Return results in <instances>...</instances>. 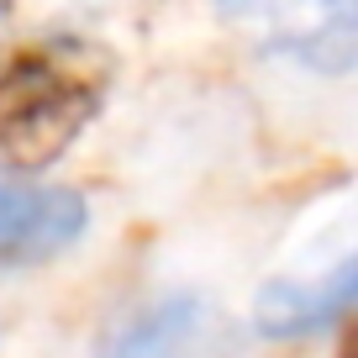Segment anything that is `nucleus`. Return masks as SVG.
I'll use <instances>...</instances> for the list:
<instances>
[{
	"label": "nucleus",
	"mask_w": 358,
	"mask_h": 358,
	"mask_svg": "<svg viewBox=\"0 0 358 358\" xmlns=\"http://www.w3.org/2000/svg\"><path fill=\"white\" fill-rule=\"evenodd\" d=\"M353 301V264H343L332 280L322 285H268L258 295V332L280 337V343H295V337H311L316 327L337 322L343 306Z\"/></svg>",
	"instance_id": "obj_4"
},
{
	"label": "nucleus",
	"mask_w": 358,
	"mask_h": 358,
	"mask_svg": "<svg viewBox=\"0 0 358 358\" xmlns=\"http://www.w3.org/2000/svg\"><path fill=\"white\" fill-rule=\"evenodd\" d=\"M232 332L201 295H158L111 327L101 358H227Z\"/></svg>",
	"instance_id": "obj_2"
},
{
	"label": "nucleus",
	"mask_w": 358,
	"mask_h": 358,
	"mask_svg": "<svg viewBox=\"0 0 358 358\" xmlns=\"http://www.w3.org/2000/svg\"><path fill=\"white\" fill-rule=\"evenodd\" d=\"M101 106V74L58 48L0 58V169H43L79 137Z\"/></svg>",
	"instance_id": "obj_1"
},
{
	"label": "nucleus",
	"mask_w": 358,
	"mask_h": 358,
	"mask_svg": "<svg viewBox=\"0 0 358 358\" xmlns=\"http://www.w3.org/2000/svg\"><path fill=\"white\" fill-rule=\"evenodd\" d=\"M79 232H85V195L64 185L0 179V258L37 264L64 253Z\"/></svg>",
	"instance_id": "obj_3"
}]
</instances>
